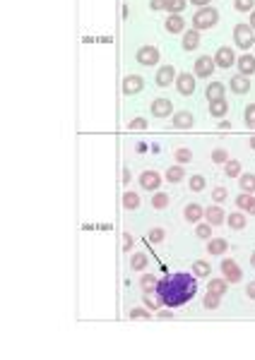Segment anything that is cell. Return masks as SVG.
<instances>
[{"label": "cell", "mask_w": 255, "mask_h": 360, "mask_svg": "<svg viewBox=\"0 0 255 360\" xmlns=\"http://www.w3.org/2000/svg\"><path fill=\"white\" fill-rule=\"evenodd\" d=\"M233 8H236V12H253L255 0H233Z\"/></svg>", "instance_id": "cell-38"}, {"label": "cell", "mask_w": 255, "mask_h": 360, "mask_svg": "<svg viewBox=\"0 0 255 360\" xmlns=\"http://www.w3.org/2000/svg\"><path fill=\"white\" fill-rule=\"evenodd\" d=\"M176 89H178L181 96H193V92H195V75L181 72V75L176 77Z\"/></svg>", "instance_id": "cell-8"}, {"label": "cell", "mask_w": 255, "mask_h": 360, "mask_svg": "<svg viewBox=\"0 0 255 360\" xmlns=\"http://www.w3.org/2000/svg\"><path fill=\"white\" fill-rule=\"evenodd\" d=\"M233 41H236V46L248 51V48L255 43V34L250 29V24H236L233 27Z\"/></svg>", "instance_id": "cell-3"}, {"label": "cell", "mask_w": 255, "mask_h": 360, "mask_svg": "<svg viewBox=\"0 0 255 360\" xmlns=\"http://www.w3.org/2000/svg\"><path fill=\"white\" fill-rule=\"evenodd\" d=\"M164 228H152L150 231V243H161L164 240Z\"/></svg>", "instance_id": "cell-43"}, {"label": "cell", "mask_w": 255, "mask_h": 360, "mask_svg": "<svg viewBox=\"0 0 255 360\" xmlns=\"http://www.w3.org/2000/svg\"><path fill=\"white\" fill-rule=\"evenodd\" d=\"M226 286H229L226 279H212V281L207 283V290H212V293H217V296H224V293L229 290Z\"/></svg>", "instance_id": "cell-29"}, {"label": "cell", "mask_w": 255, "mask_h": 360, "mask_svg": "<svg viewBox=\"0 0 255 360\" xmlns=\"http://www.w3.org/2000/svg\"><path fill=\"white\" fill-rule=\"evenodd\" d=\"M224 92H226V86L222 82H209L207 89H205V94H207V101H215V99H224Z\"/></svg>", "instance_id": "cell-25"}, {"label": "cell", "mask_w": 255, "mask_h": 360, "mask_svg": "<svg viewBox=\"0 0 255 360\" xmlns=\"http://www.w3.org/2000/svg\"><path fill=\"white\" fill-rule=\"evenodd\" d=\"M185 178V171H183V166L178 164V166H171L166 171V180L168 183H181V180Z\"/></svg>", "instance_id": "cell-31"}, {"label": "cell", "mask_w": 255, "mask_h": 360, "mask_svg": "<svg viewBox=\"0 0 255 360\" xmlns=\"http://www.w3.org/2000/svg\"><path fill=\"white\" fill-rule=\"evenodd\" d=\"M161 185V175L159 171H154V168H147V171L140 173V188L147 190V192H157Z\"/></svg>", "instance_id": "cell-5"}, {"label": "cell", "mask_w": 255, "mask_h": 360, "mask_svg": "<svg viewBox=\"0 0 255 360\" xmlns=\"http://www.w3.org/2000/svg\"><path fill=\"white\" fill-rule=\"evenodd\" d=\"M150 8H152V10H164V0H152Z\"/></svg>", "instance_id": "cell-47"}, {"label": "cell", "mask_w": 255, "mask_h": 360, "mask_svg": "<svg viewBox=\"0 0 255 360\" xmlns=\"http://www.w3.org/2000/svg\"><path fill=\"white\" fill-rule=\"evenodd\" d=\"M226 197H229V192H226V188H222V185H217V188L212 190V202L215 204H222Z\"/></svg>", "instance_id": "cell-40"}, {"label": "cell", "mask_w": 255, "mask_h": 360, "mask_svg": "<svg viewBox=\"0 0 255 360\" xmlns=\"http://www.w3.org/2000/svg\"><path fill=\"white\" fill-rule=\"evenodd\" d=\"M152 207H154V209H166L168 207L166 192H154V195H152Z\"/></svg>", "instance_id": "cell-36"}, {"label": "cell", "mask_w": 255, "mask_h": 360, "mask_svg": "<svg viewBox=\"0 0 255 360\" xmlns=\"http://www.w3.org/2000/svg\"><path fill=\"white\" fill-rule=\"evenodd\" d=\"M250 264L255 266V252H253V255H250Z\"/></svg>", "instance_id": "cell-56"}, {"label": "cell", "mask_w": 255, "mask_h": 360, "mask_svg": "<svg viewBox=\"0 0 255 360\" xmlns=\"http://www.w3.org/2000/svg\"><path fill=\"white\" fill-rule=\"evenodd\" d=\"M219 269H222L224 279H226L229 283H239L241 279H243V269H241V264L236 262V259H224Z\"/></svg>", "instance_id": "cell-4"}, {"label": "cell", "mask_w": 255, "mask_h": 360, "mask_svg": "<svg viewBox=\"0 0 255 360\" xmlns=\"http://www.w3.org/2000/svg\"><path fill=\"white\" fill-rule=\"evenodd\" d=\"M209 272H212V266H209L205 259H198V262H193V274L198 276V279H205V276H209Z\"/></svg>", "instance_id": "cell-28"}, {"label": "cell", "mask_w": 255, "mask_h": 360, "mask_svg": "<svg viewBox=\"0 0 255 360\" xmlns=\"http://www.w3.org/2000/svg\"><path fill=\"white\" fill-rule=\"evenodd\" d=\"M195 233H198V238H202V240H209L212 238V223H195Z\"/></svg>", "instance_id": "cell-39"}, {"label": "cell", "mask_w": 255, "mask_h": 360, "mask_svg": "<svg viewBox=\"0 0 255 360\" xmlns=\"http://www.w3.org/2000/svg\"><path fill=\"white\" fill-rule=\"evenodd\" d=\"M133 243H135V240H133V235L128 233V231H123V250L130 252V250H133Z\"/></svg>", "instance_id": "cell-46"}, {"label": "cell", "mask_w": 255, "mask_h": 360, "mask_svg": "<svg viewBox=\"0 0 255 360\" xmlns=\"http://www.w3.org/2000/svg\"><path fill=\"white\" fill-rule=\"evenodd\" d=\"M188 185H190V192H202V190H205V185H207V180H205V175L195 173V175L190 178V183H188Z\"/></svg>", "instance_id": "cell-35"}, {"label": "cell", "mask_w": 255, "mask_h": 360, "mask_svg": "<svg viewBox=\"0 0 255 360\" xmlns=\"http://www.w3.org/2000/svg\"><path fill=\"white\" fill-rule=\"evenodd\" d=\"M147 262H150V257H147L144 252H135V255L130 257V269L140 272V269H144V266H147Z\"/></svg>", "instance_id": "cell-32"}, {"label": "cell", "mask_w": 255, "mask_h": 360, "mask_svg": "<svg viewBox=\"0 0 255 360\" xmlns=\"http://www.w3.org/2000/svg\"><path fill=\"white\" fill-rule=\"evenodd\" d=\"M144 89V79L140 75H128L123 79V94L125 96H133V94H140Z\"/></svg>", "instance_id": "cell-12"}, {"label": "cell", "mask_w": 255, "mask_h": 360, "mask_svg": "<svg viewBox=\"0 0 255 360\" xmlns=\"http://www.w3.org/2000/svg\"><path fill=\"white\" fill-rule=\"evenodd\" d=\"M219 127H222V130H229V127H231V123H229V120H222V123H219Z\"/></svg>", "instance_id": "cell-53"}, {"label": "cell", "mask_w": 255, "mask_h": 360, "mask_svg": "<svg viewBox=\"0 0 255 360\" xmlns=\"http://www.w3.org/2000/svg\"><path fill=\"white\" fill-rule=\"evenodd\" d=\"M185 5H188V0H164V10H168L171 15H176V12L181 15Z\"/></svg>", "instance_id": "cell-33"}, {"label": "cell", "mask_w": 255, "mask_h": 360, "mask_svg": "<svg viewBox=\"0 0 255 360\" xmlns=\"http://www.w3.org/2000/svg\"><path fill=\"white\" fill-rule=\"evenodd\" d=\"M166 32H171V34H183L185 32V19L178 15V12L166 17Z\"/></svg>", "instance_id": "cell-19"}, {"label": "cell", "mask_w": 255, "mask_h": 360, "mask_svg": "<svg viewBox=\"0 0 255 360\" xmlns=\"http://www.w3.org/2000/svg\"><path fill=\"white\" fill-rule=\"evenodd\" d=\"M144 307H150V310H154V307H157V303H154V300H152L150 296L144 298Z\"/></svg>", "instance_id": "cell-51"}, {"label": "cell", "mask_w": 255, "mask_h": 360, "mask_svg": "<svg viewBox=\"0 0 255 360\" xmlns=\"http://www.w3.org/2000/svg\"><path fill=\"white\" fill-rule=\"evenodd\" d=\"M150 110H152V116H157V118L174 116V106H171V101H168V99H164V96L154 99V101L150 103Z\"/></svg>", "instance_id": "cell-9"}, {"label": "cell", "mask_w": 255, "mask_h": 360, "mask_svg": "<svg viewBox=\"0 0 255 360\" xmlns=\"http://www.w3.org/2000/svg\"><path fill=\"white\" fill-rule=\"evenodd\" d=\"M229 86H231L233 94H248V92H250V79H248L246 75H239V77L229 79Z\"/></svg>", "instance_id": "cell-17"}, {"label": "cell", "mask_w": 255, "mask_h": 360, "mask_svg": "<svg viewBox=\"0 0 255 360\" xmlns=\"http://www.w3.org/2000/svg\"><path fill=\"white\" fill-rule=\"evenodd\" d=\"M224 175H229V178H236V175H241V161H233V159H229V161L224 164Z\"/></svg>", "instance_id": "cell-34"}, {"label": "cell", "mask_w": 255, "mask_h": 360, "mask_svg": "<svg viewBox=\"0 0 255 360\" xmlns=\"http://www.w3.org/2000/svg\"><path fill=\"white\" fill-rule=\"evenodd\" d=\"M202 305L207 307V310H217V307L222 305V296H217V293L207 290V293H205V298H202Z\"/></svg>", "instance_id": "cell-30"}, {"label": "cell", "mask_w": 255, "mask_h": 360, "mask_svg": "<svg viewBox=\"0 0 255 360\" xmlns=\"http://www.w3.org/2000/svg\"><path fill=\"white\" fill-rule=\"evenodd\" d=\"M212 161H215V164H226V161H229V154H226L224 149H215V151H212Z\"/></svg>", "instance_id": "cell-42"}, {"label": "cell", "mask_w": 255, "mask_h": 360, "mask_svg": "<svg viewBox=\"0 0 255 360\" xmlns=\"http://www.w3.org/2000/svg\"><path fill=\"white\" fill-rule=\"evenodd\" d=\"M174 156H176V161H178V164H188V161H193V151L188 147H178Z\"/></svg>", "instance_id": "cell-37"}, {"label": "cell", "mask_w": 255, "mask_h": 360, "mask_svg": "<svg viewBox=\"0 0 255 360\" xmlns=\"http://www.w3.org/2000/svg\"><path fill=\"white\" fill-rule=\"evenodd\" d=\"M226 223H229L231 231H243V228H246V214H243V212H231L229 216H226Z\"/></svg>", "instance_id": "cell-23"}, {"label": "cell", "mask_w": 255, "mask_h": 360, "mask_svg": "<svg viewBox=\"0 0 255 360\" xmlns=\"http://www.w3.org/2000/svg\"><path fill=\"white\" fill-rule=\"evenodd\" d=\"M198 293V276L195 274H168L157 283V298L164 307H183Z\"/></svg>", "instance_id": "cell-1"}, {"label": "cell", "mask_w": 255, "mask_h": 360, "mask_svg": "<svg viewBox=\"0 0 255 360\" xmlns=\"http://www.w3.org/2000/svg\"><path fill=\"white\" fill-rule=\"evenodd\" d=\"M236 65H239L241 75H246V77L255 75V55H250V53L239 55V58H236Z\"/></svg>", "instance_id": "cell-15"}, {"label": "cell", "mask_w": 255, "mask_h": 360, "mask_svg": "<svg viewBox=\"0 0 255 360\" xmlns=\"http://www.w3.org/2000/svg\"><path fill=\"white\" fill-rule=\"evenodd\" d=\"M183 216H185V221H188V223H200V219L205 216V209H202L198 202H190V204H185Z\"/></svg>", "instance_id": "cell-16"}, {"label": "cell", "mask_w": 255, "mask_h": 360, "mask_svg": "<svg viewBox=\"0 0 255 360\" xmlns=\"http://www.w3.org/2000/svg\"><path fill=\"white\" fill-rule=\"evenodd\" d=\"M140 204H142L140 192H133V190H125V192H123V209L135 212V209H140Z\"/></svg>", "instance_id": "cell-18"}, {"label": "cell", "mask_w": 255, "mask_h": 360, "mask_svg": "<svg viewBox=\"0 0 255 360\" xmlns=\"http://www.w3.org/2000/svg\"><path fill=\"white\" fill-rule=\"evenodd\" d=\"M226 250H229V243H226L224 238H209V240H207V252H209V255H224Z\"/></svg>", "instance_id": "cell-24"}, {"label": "cell", "mask_w": 255, "mask_h": 360, "mask_svg": "<svg viewBox=\"0 0 255 360\" xmlns=\"http://www.w3.org/2000/svg\"><path fill=\"white\" fill-rule=\"evenodd\" d=\"M150 312L144 310V307H135V310H130V320H147Z\"/></svg>", "instance_id": "cell-44"}, {"label": "cell", "mask_w": 255, "mask_h": 360, "mask_svg": "<svg viewBox=\"0 0 255 360\" xmlns=\"http://www.w3.org/2000/svg\"><path fill=\"white\" fill-rule=\"evenodd\" d=\"M246 125L250 130H255V103H248L246 106Z\"/></svg>", "instance_id": "cell-41"}, {"label": "cell", "mask_w": 255, "mask_h": 360, "mask_svg": "<svg viewBox=\"0 0 255 360\" xmlns=\"http://www.w3.org/2000/svg\"><path fill=\"white\" fill-rule=\"evenodd\" d=\"M157 276L152 274H144L142 279H140V290H142L144 296H152V293H157Z\"/></svg>", "instance_id": "cell-26"}, {"label": "cell", "mask_w": 255, "mask_h": 360, "mask_svg": "<svg viewBox=\"0 0 255 360\" xmlns=\"http://www.w3.org/2000/svg\"><path fill=\"white\" fill-rule=\"evenodd\" d=\"M205 219H207V223H212V226H222L224 221H226V214H224L222 204L207 207V209H205Z\"/></svg>", "instance_id": "cell-14"}, {"label": "cell", "mask_w": 255, "mask_h": 360, "mask_svg": "<svg viewBox=\"0 0 255 360\" xmlns=\"http://www.w3.org/2000/svg\"><path fill=\"white\" fill-rule=\"evenodd\" d=\"M171 317H174L171 310H161V312H159V320H171Z\"/></svg>", "instance_id": "cell-50"}, {"label": "cell", "mask_w": 255, "mask_h": 360, "mask_svg": "<svg viewBox=\"0 0 255 360\" xmlns=\"http://www.w3.org/2000/svg\"><path fill=\"white\" fill-rule=\"evenodd\" d=\"M128 127H130V130H144V127H147V120H144V118H133Z\"/></svg>", "instance_id": "cell-45"}, {"label": "cell", "mask_w": 255, "mask_h": 360, "mask_svg": "<svg viewBox=\"0 0 255 360\" xmlns=\"http://www.w3.org/2000/svg\"><path fill=\"white\" fill-rule=\"evenodd\" d=\"M250 147L255 149V134H253V137H250Z\"/></svg>", "instance_id": "cell-55"}, {"label": "cell", "mask_w": 255, "mask_h": 360, "mask_svg": "<svg viewBox=\"0 0 255 360\" xmlns=\"http://www.w3.org/2000/svg\"><path fill=\"white\" fill-rule=\"evenodd\" d=\"M154 82H157V86H168L176 82V70L174 65H161L159 72H157V77H154Z\"/></svg>", "instance_id": "cell-13"}, {"label": "cell", "mask_w": 255, "mask_h": 360, "mask_svg": "<svg viewBox=\"0 0 255 360\" xmlns=\"http://www.w3.org/2000/svg\"><path fill=\"white\" fill-rule=\"evenodd\" d=\"M219 22V10L217 8H198V12H195V17H193V27L198 29V32H202V29H212L215 24Z\"/></svg>", "instance_id": "cell-2"}, {"label": "cell", "mask_w": 255, "mask_h": 360, "mask_svg": "<svg viewBox=\"0 0 255 360\" xmlns=\"http://www.w3.org/2000/svg\"><path fill=\"white\" fill-rule=\"evenodd\" d=\"M200 46V32L193 27L188 32H183V51H195Z\"/></svg>", "instance_id": "cell-21"}, {"label": "cell", "mask_w": 255, "mask_h": 360, "mask_svg": "<svg viewBox=\"0 0 255 360\" xmlns=\"http://www.w3.org/2000/svg\"><path fill=\"white\" fill-rule=\"evenodd\" d=\"M159 48L154 46H142L140 51L135 53V60L140 65H147V68H152V65H159Z\"/></svg>", "instance_id": "cell-6"}, {"label": "cell", "mask_w": 255, "mask_h": 360, "mask_svg": "<svg viewBox=\"0 0 255 360\" xmlns=\"http://www.w3.org/2000/svg\"><path fill=\"white\" fill-rule=\"evenodd\" d=\"M250 29H253V32H255V10H253V12H250Z\"/></svg>", "instance_id": "cell-54"}, {"label": "cell", "mask_w": 255, "mask_h": 360, "mask_svg": "<svg viewBox=\"0 0 255 360\" xmlns=\"http://www.w3.org/2000/svg\"><path fill=\"white\" fill-rule=\"evenodd\" d=\"M188 3H193L195 8H207L209 5V0H188Z\"/></svg>", "instance_id": "cell-48"}, {"label": "cell", "mask_w": 255, "mask_h": 360, "mask_svg": "<svg viewBox=\"0 0 255 360\" xmlns=\"http://www.w3.org/2000/svg\"><path fill=\"white\" fill-rule=\"evenodd\" d=\"M217 63H215V55H200L195 60V77H212Z\"/></svg>", "instance_id": "cell-7"}, {"label": "cell", "mask_w": 255, "mask_h": 360, "mask_svg": "<svg viewBox=\"0 0 255 360\" xmlns=\"http://www.w3.org/2000/svg\"><path fill=\"white\" fill-rule=\"evenodd\" d=\"M226 110H229L226 99H215V101H209V116L212 118H224L226 116Z\"/></svg>", "instance_id": "cell-22"}, {"label": "cell", "mask_w": 255, "mask_h": 360, "mask_svg": "<svg viewBox=\"0 0 255 360\" xmlns=\"http://www.w3.org/2000/svg\"><path fill=\"white\" fill-rule=\"evenodd\" d=\"M239 185H241L243 192L255 195V173H241V175H239Z\"/></svg>", "instance_id": "cell-27"}, {"label": "cell", "mask_w": 255, "mask_h": 360, "mask_svg": "<svg viewBox=\"0 0 255 360\" xmlns=\"http://www.w3.org/2000/svg\"><path fill=\"white\" fill-rule=\"evenodd\" d=\"M130 178H133V175H130V171L125 168V171H123V183H130Z\"/></svg>", "instance_id": "cell-52"}, {"label": "cell", "mask_w": 255, "mask_h": 360, "mask_svg": "<svg viewBox=\"0 0 255 360\" xmlns=\"http://www.w3.org/2000/svg\"><path fill=\"white\" fill-rule=\"evenodd\" d=\"M236 207L241 212H248V214H255V195L250 192H243V195L236 197Z\"/></svg>", "instance_id": "cell-20"}, {"label": "cell", "mask_w": 255, "mask_h": 360, "mask_svg": "<svg viewBox=\"0 0 255 360\" xmlns=\"http://www.w3.org/2000/svg\"><path fill=\"white\" fill-rule=\"evenodd\" d=\"M246 293H248V298H253V300H255V281H253V283H248Z\"/></svg>", "instance_id": "cell-49"}, {"label": "cell", "mask_w": 255, "mask_h": 360, "mask_svg": "<svg viewBox=\"0 0 255 360\" xmlns=\"http://www.w3.org/2000/svg\"><path fill=\"white\" fill-rule=\"evenodd\" d=\"M171 123H174L176 130H190L195 125V116H193L190 110H178L171 116Z\"/></svg>", "instance_id": "cell-10"}, {"label": "cell", "mask_w": 255, "mask_h": 360, "mask_svg": "<svg viewBox=\"0 0 255 360\" xmlns=\"http://www.w3.org/2000/svg\"><path fill=\"white\" fill-rule=\"evenodd\" d=\"M215 63H217V68H231V65L236 63V53H233V48L231 46L217 48Z\"/></svg>", "instance_id": "cell-11"}]
</instances>
